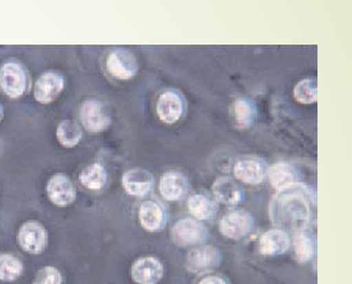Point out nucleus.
I'll list each match as a JSON object with an SVG mask.
<instances>
[{
	"instance_id": "nucleus-8",
	"label": "nucleus",
	"mask_w": 352,
	"mask_h": 284,
	"mask_svg": "<svg viewBox=\"0 0 352 284\" xmlns=\"http://www.w3.org/2000/svg\"><path fill=\"white\" fill-rule=\"evenodd\" d=\"M186 113V101L178 89H166L160 95L157 102V114L166 124H175Z\"/></svg>"
},
{
	"instance_id": "nucleus-21",
	"label": "nucleus",
	"mask_w": 352,
	"mask_h": 284,
	"mask_svg": "<svg viewBox=\"0 0 352 284\" xmlns=\"http://www.w3.org/2000/svg\"><path fill=\"white\" fill-rule=\"evenodd\" d=\"M294 258L300 264H309L315 259L317 253V242L308 232L294 234L292 239Z\"/></svg>"
},
{
	"instance_id": "nucleus-16",
	"label": "nucleus",
	"mask_w": 352,
	"mask_h": 284,
	"mask_svg": "<svg viewBox=\"0 0 352 284\" xmlns=\"http://www.w3.org/2000/svg\"><path fill=\"white\" fill-rule=\"evenodd\" d=\"M140 221L147 232H161L168 221L165 206L155 200H147L142 203L140 208Z\"/></svg>"
},
{
	"instance_id": "nucleus-11",
	"label": "nucleus",
	"mask_w": 352,
	"mask_h": 284,
	"mask_svg": "<svg viewBox=\"0 0 352 284\" xmlns=\"http://www.w3.org/2000/svg\"><path fill=\"white\" fill-rule=\"evenodd\" d=\"M189 190V179L180 171H168L160 181V192L166 201H181L186 197Z\"/></svg>"
},
{
	"instance_id": "nucleus-12",
	"label": "nucleus",
	"mask_w": 352,
	"mask_h": 284,
	"mask_svg": "<svg viewBox=\"0 0 352 284\" xmlns=\"http://www.w3.org/2000/svg\"><path fill=\"white\" fill-rule=\"evenodd\" d=\"M47 195L53 204L60 207L68 206L76 200V186L67 175L56 174L51 177L47 184Z\"/></svg>"
},
{
	"instance_id": "nucleus-17",
	"label": "nucleus",
	"mask_w": 352,
	"mask_h": 284,
	"mask_svg": "<svg viewBox=\"0 0 352 284\" xmlns=\"http://www.w3.org/2000/svg\"><path fill=\"white\" fill-rule=\"evenodd\" d=\"M234 174L241 182L247 185H260L267 177V168L259 159H243L234 164Z\"/></svg>"
},
{
	"instance_id": "nucleus-15",
	"label": "nucleus",
	"mask_w": 352,
	"mask_h": 284,
	"mask_svg": "<svg viewBox=\"0 0 352 284\" xmlns=\"http://www.w3.org/2000/svg\"><path fill=\"white\" fill-rule=\"evenodd\" d=\"M292 245L289 232L280 228H272L262 234L259 239V252L264 256L276 257L287 253Z\"/></svg>"
},
{
	"instance_id": "nucleus-20",
	"label": "nucleus",
	"mask_w": 352,
	"mask_h": 284,
	"mask_svg": "<svg viewBox=\"0 0 352 284\" xmlns=\"http://www.w3.org/2000/svg\"><path fill=\"white\" fill-rule=\"evenodd\" d=\"M187 206L194 219L200 221H213L219 212V204L206 194L190 196Z\"/></svg>"
},
{
	"instance_id": "nucleus-26",
	"label": "nucleus",
	"mask_w": 352,
	"mask_h": 284,
	"mask_svg": "<svg viewBox=\"0 0 352 284\" xmlns=\"http://www.w3.org/2000/svg\"><path fill=\"white\" fill-rule=\"evenodd\" d=\"M294 97L300 104L311 105L317 102V80L315 78H305L298 81L294 89Z\"/></svg>"
},
{
	"instance_id": "nucleus-19",
	"label": "nucleus",
	"mask_w": 352,
	"mask_h": 284,
	"mask_svg": "<svg viewBox=\"0 0 352 284\" xmlns=\"http://www.w3.org/2000/svg\"><path fill=\"white\" fill-rule=\"evenodd\" d=\"M267 177L272 187L280 190L298 183L300 175L294 164L289 162H279L268 168Z\"/></svg>"
},
{
	"instance_id": "nucleus-23",
	"label": "nucleus",
	"mask_w": 352,
	"mask_h": 284,
	"mask_svg": "<svg viewBox=\"0 0 352 284\" xmlns=\"http://www.w3.org/2000/svg\"><path fill=\"white\" fill-rule=\"evenodd\" d=\"M57 140L66 149H72L80 144L82 140V129L78 122L65 119L57 126Z\"/></svg>"
},
{
	"instance_id": "nucleus-28",
	"label": "nucleus",
	"mask_w": 352,
	"mask_h": 284,
	"mask_svg": "<svg viewBox=\"0 0 352 284\" xmlns=\"http://www.w3.org/2000/svg\"><path fill=\"white\" fill-rule=\"evenodd\" d=\"M198 284H230V283L223 276L210 275V276L204 277Z\"/></svg>"
},
{
	"instance_id": "nucleus-3",
	"label": "nucleus",
	"mask_w": 352,
	"mask_h": 284,
	"mask_svg": "<svg viewBox=\"0 0 352 284\" xmlns=\"http://www.w3.org/2000/svg\"><path fill=\"white\" fill-rule=\"evenodd\" d=\"M107 72L118 80H129L135 78L140 69L138 57L126 48H114L106 59Z\"/></svg>"
},
{
	"instance_id": "nucleus-7",
	"label": "nucleus",
	"mask_w": 352,
	"mask_h": 284,
	"mask_svg": "<svg viewBox=\"0 0 352 284\" xmlns=\"http://www.w3.org/2000/svg\"><path fill=\"white\" fill-rule=\"evenodd\" d=\"M80 120L83 127L91 133L106 131L112 124L106 106L103 102L93 99L82 102L80 109Z\"/></svg>"
},
{
	"instance_id": "nucleus-5",
	"label": "nucleus",
	"mask_w": 352,
	"mask_h": 284,
	"mask_svg": "<svg viewBox=\"0 0 352 284\" xmlns=\"http://www.w3.org/2000/svg\"><path fill=\"white\" fill-rule=\"evenodd\" d=\"M170 234L174 243L180 247L202 245L209 238L208 228L202 221L189 217L177 221L173 226Z\"/></svg>"
},
{
	"instance_id": "nucleus-24",
	"label": "nucleus",
	"mask_w": 352,
	"mask_h": 284,
	"mask_svg": "<svg viewBox=\"0 0 352 284\" xmlns=\"http://www.w3.org/2000/svg\"><path fill=\"white\" fill-rule=\"evenodd\" d=\"M234 120L241 129H248L255 120L256 109L246 98H240L234 104Z\"/></svg>"
},
{
	"instance_id": "nucleus-1",
	"label": "nucleus",
	"mask_w": 352,
	"mask_h": 284,
	"mask_svg": "<svg viewBox=\"0 0 352 284\" xmlns=\"http://www.w3.org/2000/svg\"><path fill=\"white\" fill-rule=\"evenodd\" d=\"M317 204V194L310 186L294 183L277 190L270 205L271 223L276 228L298 234L311 226Z\"/></svg>"
},
{
	"instance_id": "nucleus-14",
	"label": "nucleus",
	"mask_w": 352,
	"mask_h": 284,
	"mask_svg": "<svg viewBox=\"0 0 352 284\" xmlns=\"http://www.w3.org/2000/svg\"><path fill=\"white\" fill-rule=\"evenodd\" d=\"M164 265L155 257H142L132 265L131 276L138 284H157L164 277Z\"/></svg>"
},
{
	"instance_id": "nucleus-22",
	"label": "nucleus",
	"mask_w": 352,
	"mask_h": 284,
	"mask_svg": "<svg viewBox=\"0 0 352 284\" xmlns=\"http://www.w3.org/2000/svg\"><path fill=\"white\" fill-rule=\"evenodd\" d=\"M80 181L87 189L102 190L108 183V171L101 162H93L83 168L80 174Z\"/></svg>"
},
{
	"instance_id": "nucleus-2",
	"label": "nucleus",
	"mask_w": 352,
	"mask_h": 284,
	"mask_svg": "<svg viewBox=\"0 0 352 284\" xmlns=\"http://www.w3.org/2000/svg\"><path fill=\"white\" fill-rule=\"evenodd\" d=\"M30 85L29 72L21 62L8 61L0 66V89L4 95L18 99L29 91Z\"/></svg>"
},
{
	"instance_id": "nucleus-27",
	"label": "nucleus",
	"mask_w": 352,
	"mask_h": 284,
	"mask_svg": "<svg viewBox=\"0 0 352 284\" xmlns=\"http://www.w3.org/2000/svg\"><path fill=\"white\" fill-rule=\"evenodd\" d=\"M33 284H63V275L54 267H43L38 271Z\"/></svg>"
},
{
	"instance_id": "nucleus-25",
	"label": "nucleus",
	"mask_w": 352,
	"mask_h": 284,
	"mask_svg": "<svg viewBox=\"0 0 352 284\" xmlns=\"http://www.w3.org/2000/svg\"><path fill=\"white\" fill-rule=\"evenodd\" d=\"M23 270V263L18 257L12 254L0 255V281H16L21 276Z\"/></svg>"
},
{
	"instance_id": "nucleus-9",
	"label": "nucleus",
	"mask_w": 352,
	"mask_h": 284,
	"mask_svg": "<svg viewBox=\"0 0 352 284\" xmlns=\"http://www.w3.org/2000/svg\"><path fill=\"white\" fill-rule=\"evenodd\" d=\"M65 78L60 72L47 70L43 72L35 83L34 96L36 101L49 105L55 101L65 87Z\"/></svg>"
},
{
	"instance_id": "nucleus-13",
	"label": "nucleus",
	"mask_w": 352,
	"mask_h": 284,
	"mask_svg": "<svg viewBox=\"0 0 352 284\" xmlns=\"http://www.w3.org/2000/svg\"><path fill=\"white\" fill-rule=\"evenodd\" d=\"M122 184L129 195L144 198L153 191L155 177L145 168H132L123 175Z\"/></svg>"
},
{
	"instance_id": "nucleus-4",
	"label": "nucleus",
	"mask_w": 352,
	"mask_h": 284,
	"mask_svg": "<svg viewBox=\"0 0 352 284\" xmlns=\"http://www.w3.org/2000/svg\"><path fill=\"white\" fill-rule=\"evenodd\" d=\"M223 259V254L219 248L202 243L187 254L186 268L194 274H204L219 268Z\"/></svg>"
},
{
	"instance_id": "nucleus-10",
	"label": "nucleus",
	"mask_w": 352,
	"mask_h": 284,
	"mask_svg": "<svg viewBox=\"0 0 352 284\" xmlns=\"http://www.w3.org/2000/svg\"><path fill=\"white\" fill-rule=\"evenodd\" d=\"M18 241L23 251L38 255L46 248L48 243V232L38 221H28L21 226Z\"/></svg>"
},
{
	"instance_id": "nucleus-18",
	"label": "nucleus",
	"mask_w": 352,
	"mask_h": 284,
	"mask_svg": "<svg viewBox=\"0 0 352 284\" xmlns=\"http://www.w3.org/2000/svg\"><path fill=\"white\" fill-rule=\"evenodd\" d=\"M213 194L217 201L228 205L239 204L244 200V191L230 177H219L212 186Z\"/></svg>"
},
{
	"instance_id": "nucleus-29",
	"label": "nucleus",
	"mask_w": 352,
	"mask_h": 284,
	"mask_svg": "<svg viewBox=\"0 0 352 284\" xmlns=\"http://www.w3.org/2000/svg\"><path fill=\"white\" fill-rule=\"evenodd\" d=\"M4 117V108L3 106H2L1 104H0V122L2 121V119H3Z\"/></svg>"
},
{
	"instance_id": "nucleus-6",
	"label": "nucleus",
	"mask_w": 352,
	"mask_h": 284,
	"mask_svg": "<svg viewBox=\"0 0 352 284\" xmlns=\"http://www.w3.org/2000/svg\"><path fill=\"white\" fill-rule=\"evenodd\" d=\"M255 226L253 215L245 209H232L221 217V234L230 240H241L248 236Z\"/></svg>"
}]
</instances>
